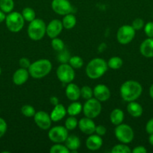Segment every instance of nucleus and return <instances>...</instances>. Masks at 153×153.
<instances>
[{
	"label": "nucleus",
	"mask_w": 153,
	"mask_h": 153,
	"mask_svg": "<svg viewBox=\"0 0 153 153\" xmlns=\"http://www.w3.org/2000/svg\"><path fill=\"white\" fill-rule=\"evenodd\" d=\"M142 92V85L134 80H128L124 82L120 88V94L124 101H136Z\"/></svg>",
	"instance_id": "nucleus-1"
},
{
	"label": "nucleus",
	"mask_w": 153,
	"mask_h": 153,
	"mask_svg": "<svg viewBox=\"0 0 153 153\" xmlns=\"http://www.w3.org/2000/svg\"><path fill=\"white\" fill-rule=\"evenodd\" d=\"M107 70V63L102 58H96L88 63L86 67V73L89 79H97L104 76Z\"/></svg>",
	"instance_id": "nucleus-2"
},
{
	"label": "nucleus",
	"mask_w": 153,
	"mask_h": 153,
	"mask_svg": "<svg viewBox=\"0 0 153 153\" xmlns=\"http://www.w3.org/2000/svg\"><path fill=\"white\" fill-rule=\"evenodd\" d=\"M52 70V64L47 59H40L31 64L28 67L29 75L34 79H42Z\"/></svg>",
	"instance_id": "nucleus-3"
},
{
	"label": "nucleus",
	"mask_w": 153,
	"mask_h": 153,
	"mask_svg": "<svg viewBox=\"0 0 153 153\" xmlns=\"http://www.w3.org/2000/svg\"><path fill=\"white\" fill-rule=\"evenodd\" d=\"M46 25L43 19H34L29 22L27 33L31 40L38 41L44 37L46 34Z\"/></svg>",
	"instance_id": "nucleus-4"
},
{
	"label": "nucleus",
	"mask_w": 153,
	"mask_h": 153,
	"mask_svg": "<svg viewBox=\"0 0 153 153\" xmlns=\"http://www.w3.org/2000/svg\"><path fill=\"white\" fill-rule=\"evenodd\" d=\"M5 24L8 29L11 32H19L23 28L25 24V19L22 13L19 12H10L6 16Z\"/></svg>",
	"instance_id": "nucleus-5"
},
{
	"label": "nucleus",
	"mask_w": 153,
	"mask_h": 153,
	"mask_svg": "<svg viewBox=\"0 0 153 153\" xmlns=\"http://www.w3.org/2000/svg\"><path fill=\"white\" fill-rule=\"evenodd\" d=\"M100 102L95 98H91L86 100L82 106V111L85 117L91 119L96 118L101 112Z\"/></svg>",
	"instance_id": "nucleus-6"
},
{
	"label": "nucleus",
	"mask_w": 153,
	"mask_h": 153,
	"mask_svg": "<svg viewBox=\"0 0 153 153\" xmlns=\"http://www.w3.org/2000/svg\"><path fill=\"white\" fill-rule=\"evenodd\" d=\"M115 136L118 141L128 144L133 140L134 133L130 126L121 123L115 128Z\"/></svg>",
	"instance_id": "nucleus-7"
},
{
	"label": "nucleus",
	"mask_w": 153,
	"mask_h": 153,
	"mask_svg": "<svg viewBox=\"0 0 153 153\" xmlns=\"http://www.w3.org/2000/svg\"><path fill=\"white\" fill-rule=\"evenodd\" d=\"M56 76L60 82L69 84L73 82L75 78L74 69L69 64H62L57 68Z\"/></svg>",
	"instance_id": "nucleus-8"
},
{
	"label": "nucleus",
	"mask_w": 153,
	"mask_h": 153,
	"mask_svg": "<svg viewBox=\"0 0 153 153\" xmlns=\"http://www.w3.org/2000/svg\"><path fill=\"white\" fill-rule=\"evenodd\" d=\"M136 30L132 27V25H124L120 27L117 31L116 38L119 43L123 45L128 44L134 40L135 37Z\"/></svg>",
	"instance_id": "nucleus-9"
},
{
	"label": "nucleus",
	"mask_w": 153,
	"mask_h": 153,
	"mask_svg": "<svg viewBox=\"0 0 153 153\" xmlns=\"http://www.w3.org/2000/svg\"><path fill=\"white\" fill-rule=\"evenodd\" d=\"M68 136V130L65 126H56L50 128L48 137L54 143H62L65 141Z\"/></svg>",
	"instance_id": "nucleus-10"
},
{
	"label": "nucleus",
	"mask_w": 153,
	"mask_h": 153,
	"mask_svg": "<svg viewBox=\"0 0 153 153\" xmlns=\"http://www.w3.org/2000/svg\"><path fill=\"white\" fill-rule=\"evenodd\" d=\"M51 7L55 13L62 16L70 13L73 9L68 0H52Z\"/></svg>",
	"instance_id": "nucleus-11"
},
{
	"label": "nucleus",
	"mask_w": 153,
	"mask_h": 153,
	"mask_svg": "<svg viewBox=\"0 0 153 153\" xmlns=\"http://www.w3.org/2000/svg\"><path fill=\"white\" fill-rule=\"evenodd\" d=\"M34 120L36 125L42 130H48L50 128L52 120L50 116L44 111L36 112L34 116Z\"/></svg>",
	"instance_id": "nucleus-12"
},
{
	"label": "nucleus",
	"mask_w": 153,
	"mask_h": 153,
	"mask_svg": "<svg viewBox=\"0 0 153 153\" xmlns=\"http://www.w3.org/2000/svg\"><path fill=\"white\" fill-rule=\"evenodd\" d=\"M63 28L62 22L59 19H52L46 25V34L51 39L57 37L62 32Z\"/></svg>",
	"instance_id": "nucleus-13"
},
{
	"label": "nucleus",
	"mask_w": 153,
	"mask_h": 153,
	"mask_svg": "<svg viewBox=\"0 0 153 153\" xmlns=\"http://www.w3.org/2000/svg\"><path fill=\"white\" fill-rule=\"evenodd\" d=\"M93 96L98 101L105 102L110 97V91L106 85L99 84L93 89Z\"/></svg>",
	"instance_id": "nucleus-14"
},
{
	"label": "nucleus",
	"mask_w": 153,
	"mask_h": 153,
	"mask_svg": "<svg viewBox=\"0 0 153 153\" xmlns=\"http://www.w3.org/2000/svg\"><path fill=\"white\" fill-rule=\"evenodd\" d=\"M78 127L82 133L90 135L94 133L96 126L92 119L85 117L78 121Z\"/></svg>",
	"instance_id": "nucleus-15"
},
{
	"label": "nucleus",
	"mask_w": 153,
	"mask_h": 153,
	"mask_svg": "<svg viewBox=\"0 0 153 153\" xmlns=\"http://www.w3.org/2000/svg\"><path fill=\"white\" fill-rule=\"evenodd\" d=\"M103 144V140H102L101 137L96 134H90L86 139V146L87 149L92 151H96L98 150Z\"/></svg>",
	"instance_id": "nucleus-16"
},
{
	"label": "nucleus",
	"mask_w": 153,
	"mask_h": 153,
	"mask_svg": "<svg viewBox=\"0 0 153 153\" xmlns=\"http://www.w3.org/2000/svg\"><path fill=\"white\" fill-rule=\"evenodd\" d=\"M140 52L146 58H153V37H148L142 42Z\"/></svg>",
	"instance_id": "nucleus-17"
},
{
	"label": "nucleus",
	"mask_w": 153,
	"mask_h": 153,
	"mask_svg": "<svg viewBox=\"0 0 153 153\" xmlns=\"http://www.w3.org/2000/svg\"><path fill=\"white\" fill-rule=\"evenodd\" d=\"M29 73L27 69L20 68L15 71L13 75V82L16 85H22L25 84L28 79Z\"/></svg>",
	"instance_id": "nucleus-18"
},
{
	"label": "nucleus",
	"mask_w": 153,
	"mask_h": 153,
	"mask_svg": "<svg viewBox=\"0 0 153 153\" xmlns=\"http://www.w3.org/2000/svg\"><path fill=\"white\" fill-rule=\"evenodd\" d=\"M65 95L70 101H77L80 97V88L74 83H69L65 89Z\"/></svg>",
	"instance_id": "nucleus-19"
},
{
	"label": "nucleus",
	"mask_w": 153,
	"mask_h": 153,
	"mask_svg": "<svg viewBox=\"0 0 153 153\" xmlns=\"http://www.w3.org/2000/svg\"><path fill=\"white\" fill-rule=\"evenodd\" d=\"M66 114H67V110L64 106L58 103L56 105L54 106L50 116L52 122H58V121L62 120L65 117Z\"/></svg>",
	"instance_id": "nucleus-20"
},
{
	"label": "nucleus",
	"mask_w": 153,
	"mask_h": 153,
	"mask_svg": "<svg viewBox=\"0 0 153 153\" xmlns=\"http://www.w3.org/2000/svg\"><path fill=\"white\" fill-rule=\"evenodd\" d=\"M127 111L129 114L133 117H140L143 112V109L141 105L135 101L128 102L127 105Z\"/></svg>",
	"instance_id": "nucleus-21"
},
{
	"label": "nucleus",
	"mask_w": 153,
	"mask_h": 153,
	"mask_svg": "<svg viewBox=\"0 0 153 153\" xmlns=\"http://www.w3.org/2000/svg\"><path fill=\"white\" fill-rule=\"evenodd\" d=\"M65 143V146H67L68 149L70 151V152H76L80 147V140L78 137L76 135H71L68 136L67 139L64 141Z\"/></svg>",
	"instance_id": "nucleus-22"
},
{
	"label": "nucleus",
	"mask_w": 153,
	"mask_h": 153,
	"mask_svg": "<svg viewBox=\"0 0 153 153\" xmlns=\"http://www.w3.org/2000/svg\"><path fill=\"white\" fill-rule=\"evenodd\" d=\"M110 122L115 126H118L122 123L123 120H124V112L121 109L115 108L111 111L110 115Z\"/></svg>",
	"instance_id": "nucleus-23"
},
{
	"label": "nucleus",
	"mask_w": 153,
	"mask_h": 153,
	"mask_svg": "<svg viewBox=\"0 0 153 153\" xmlns=\"http://www.w3.org/2000/svg\"><path fill=\"white\" fill-rule=\"evenodd\" d=\"M62 22L63 28L65 29H71L76 25V19L74 15L68 13V14L64 15Z\"/></svg>",
	"instance_id": "nucleus-24"
},
{
	"label": "nucleus",
	"mask_w": 153,
	"mask_h": 153,
	"mask_svg": "<svg viewBox=\"0 0 153 153\" xmlns=\"http://www.w3.org/2000/svg\"><path fill=\"white\" fill-rule=\"evenodd\" d=\"M82 111V105L80 102L77 101H74L71 104L69 105L67 108V114L70 116H76L80 114Z\"/></svg>",
	"instance_id": "nucleus-25"
},
{
	"label": "nucleus",
	"mask_w": 153,
	"mask_h": 153,
	"mask_svg": "<svg viewBox=\"0 0 153 153\" xmlns=\"http://www.w3.org/2000/svg\"><path fill=\"white\" fill-rule=\"evenodd\" d=\"M123 64V61L121 58L118 56L112 57L109 59L107 62L108 67L112 70H118L122 67Z\"/></svg>",
	"instance_id": "nucleus-26"
},
{
	"label": "nucleus",
	"mask_w": 153,
	"mask_h": 153,
	"mask_svg": "<svg viewBox=\"0 0 153 153\" xmlns=\"http://www.w3.org/2000/svg\"><path fill=\"white\" fill-rule=\"evenodd\" d=\"M14 7V0H0V10L4 13H10Z\"/></svg>",
	"instance_id": "nucleus-27"
},
{
	"label": "nucleus",
	"mask_w": 153,
	"mask_h": 153,
	"mask_svg": "<svg viewBox=\"0 0 153 153\" xmlns=\"http://www.w3.org/2000/svg\"><path fill=\"white\" fill-rule=\"evenodd\" d=\"M22 15L23 16L25 21H27V22H32V20H34L35 19L36 13L34 12V10H33L32 7H25V8L22 10Z\"/></svg>",
	"instance_id": "nucleus-28"
},
{
	"label": "nucleus",
	"mask_w": 153,
	"mask_h": 153,
	"mask_svg": "<svg viewBox=\"0 0 153 153\" xmlns=\"http://www.w3.org/2000/svg\"><path fill=\"white\" fill-rule=\"evenodd\" d=\"M64 126L68 131H72L78 126V120L75 116H70L66 119Z\"/></svg>",
	"instance_id": "nucleus-29"
},
{
	"label": "nucleus",
	"mask_w": 153,
	"mask_h": 153,
	"mask_svg": "<svg viewBox=\"0 0 153 153\" xmlns=\"http://www.w3.org/2000/svg\"><path fill=\"white\" fill-rule=\"evenodd\" d=\"M69 64L73 67L74 69H80L83 65V60L82 58L77 55L70 57L69 59Z\"/></svg>",
	"instance_id": "nucleus-30"
},
{
	"label": "nucleus",
	"mask_w": 153,
	"mask_h": 153,
	"mask_svg": "<svg viewBox=\"0 0 153 153\" xmlns=\"http://www.w3.org/2000/svg\"><path fill=\"white\" fill-rule=\"evenodd\" d=\"M51 46L52 48L56 52H62L64 49V43L62 40L58 38V37H55V38L52 39L51 41Z\"/></svg>",
	"instance_id": "nucleus-31"
},
{
	"label": "nucleus",
	"mask_w": 153,
	"mask_h": 153,
	"mask_svg": "<svg viewBox=\"0 0 153 153\" xmlns=\"http://www.w3.org/2000/svg\"><path fill=\"white\" fill-rule=\"evenodd\" d=\"M70 152L67 146L62 143H55V145L51 146L50 149V153H69Z\"/></svg>",
	"instance_id": "nucleus-32"
},
{
	"label": "nucleus",
	"mask_w": 153,
	"mask_h": 153,
	"mask_svg": "<svg viewBox=\"0 0 153 153\" xmlns=\"http://www.w3.org/2000/svg\"><path fill=\"white\" fill-rule=\"evenodd\" d=\"M131 152L130 149L129 148L128 146L125 144V143H119L112 147L111 152L112 153H130Z\"/></svg>",
	"instance_id": "nucleus-33"
},
{
	"label": "nucleus",
	"mask_w": 153,
	"mask_h": 153,
	"mask_svg": "<svg viewBox=\"0 0 153 153\" xmlns=\"http://www.w3.org/2000/svg\"><path fill=\"white\" fill-rule=\"evenodd\" d=\"M21 113L26 117H32L34 116L36 111L34 107L29 105H25L21 108Z\"/></svg>",
	"instance_id": "nucleus-34"
},
{
	"label": "nucleus",
	"mask_w": 153,
	"mask_h": 153,
	"mask_svg": "<svg viewBox=\"0 0 153 153\" xmlns=\"http://www.w3.org/2000/svg\"><path fill=\"white\" fill-rule=\"evenodd\" d=\"M80 97L86 100L92 98L93 90L89 86H83L80 88Z\"/></svg>",
	"instance_id": "nucleus-35"
},
{
	"label": "nucleus",
	"mask_w": 153,
	"mask_h": 153,
	"mask_svg": "<svg viewBox=\"0 0 153 153\" xmlns=\"http://www.w3.org/2000/svg\"><path fill=\"white\" fill-rule=\"evenodd\" d=\"M144 32L148 37H153V22H148L144 25Z\"/></svg>",
	"instance_id": "nucleus-36"
},
{
	"label": "nucleus",
	"mask_w": 153,
	"mask_h": 153,
	"mask_svg": "<svg viewBox=\"0 0 153 153\" xmlns=\"http://www.w3.org/2000/svg\"><path fill=\"white\" fill-rule=\"evenodd\" d=\"M131 25L136 31H138V30L142 29L144 25H145V24H144L143 19H142L141 18H136L132 22Z\"/></svg>",
	"instance_id": "nucleus-37"
},
{
	"label": "nucleus",
	"mask_w": 153,
	"mask_h": 153,
	"mask_svg": "<svg viewBox=\"0 0 153 153\" xmlns=\"http://www.w3.org/2000/svg\"><path fill=\"white\" fill-rule=\"evenodd\" d=\"M8 129V126L6 121L2 117H0V138L4 135Z\"/></svg>",
	"instance_id": "nucleus-38"
},
{
	"label": "nucleus",
	"mask_w": 153,
	"mask_h": 153,
	"mask_svg": "<svg viewBox=\"0 0 153 153\" xmlns=\"http://www.w3.org/2000/svg\"><path fill=\"white\" fill-rule=\"evenodd\" d=\"M19 64L22 68L28 69V67L31 65V63L27 58H21L19 61Z\"/></svg>",
	"instance_id": "nucleus-39"
},
{
	"label": "nucleus",
	"mask_w": 153,
	"mask_h": 153,
	"mask_svg": "<svg viewBox=\"0 0 153 153\" xmlns=\"http://www.w3.org/2000/svg\"><path fill=\"white\" fill-rule=\"evenodd\" d=\"M94 132L96 133V134H98V135L100 136V137H102V136L105 135L106 133V127L102 125H98L96 126L95 128V131Z\"/></svg>",
	"instance_id": "nucleus-40"
},
{
	"label": "nucleus",
	"mask_w": 153,
	"mask_h": 153,
	"mask_svg": "<svg viewBox=\"0 0 153 153\" xmlns=\"http://www.w3.org/2000/svg\"><path fill=\"white\" fill-rule=\"evenodd\" d=\"M146 131L148 134H153V118H151L146 125Z\"/></svg>",
	"instance_id": "nucleus-41"
},
{
	"label": "nucleus",
	"mask_w": 153,
	"mask_h": 153,
	"mask_svg": "<svg viewBox=\"0 0 153 153\" xmlns=\"http://www.w3.org/2000/svg\"><path fill=\"white\" fill-rule=\"evenodd\" d=\"M131 152L133 153H146L147 149L143 146H137L134 148Z\"/></svg>",
	"instance_id": "nucleus-42"
},
{
	"label": "nucleus",
	"mask_w": 153,
	"mask_h": 153,
	"mask_svg": "<svg viewBox=\"0 0 153 153\" xmlns=\"http://www.w3.org/2000/svg\"><path fill=\"white\" fill-rule=\"evenodd\" d=\"M50 103L52 105L55 106L57 104H58V99L56 97H52L50 99Z\"/></svg>",
	"instance_id": "nucleus-43"
},
{
	"label": "nucleus",
	"mask_w": 153,
	"mask_h": 153,
	"mask_svg": "<svg viewBox=\"0 0 153 153\" xmlns=\"http://www.w3.org/2000/svg\"><path fill=\"white\" fill-rule=\"evenodd\" d=\"M6 15L4 12H3L2 10H0V23H2V22H4L5 20Z\"/></svg>",
	"instance_id": "nucleus-44"
},
{
	"label": "nucleus",
	"mask_w": 153,
	"mask_h": 153,
	"mask_svg": "<svg viewBox=\"0 0 153 153\" xmlns=\"http://www.w3.org/2000/svg\"><path fill=\"white\" fill-rule=\"evenodd\" d=\"M148 143L150 145L153 146V134H149V137H148Z\"/></svg>",
	"instance_id": "nucleus-45"
},
{
	"label": "nucleus",
	"mask_w": 153,
	"mask_h": 153,
	"mask_svg": "<svg viewBox=\"0 0 153 153\" xmlns=\"http://www.w3.org/2000/svg\"><path fill=\"white\" fill-rule=\"evenodd\" d=\"M149 96L153 100V84L151 85V87H150L149 88Z\"/></svg>",
	"instance_id": "nucleus-46"
},
{
	"label": "nucleus",
	"mask_w": 153,
	"mask_h": 153,
	"mask_svg": "<svg viewBox=\"0 0 153 153\" xmlns=\"http://www.w3.org/2000/svg\"><path fill=\"white\" fill-rule=\"evenodd\" d=\"M1 73H2V69L1 67H0V75H1Z\"/></svg>",
	"instance_id": "nucleus-47"
}]
</instances>
